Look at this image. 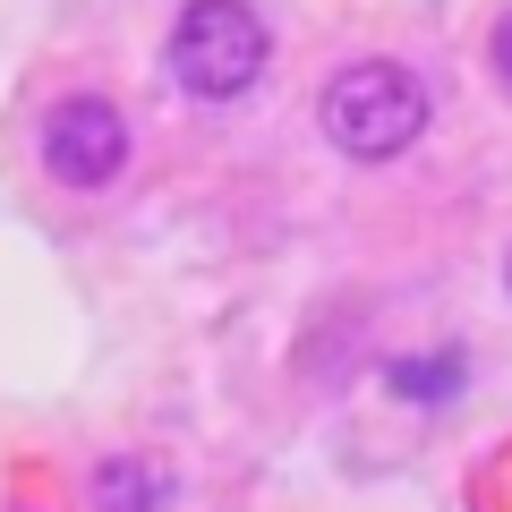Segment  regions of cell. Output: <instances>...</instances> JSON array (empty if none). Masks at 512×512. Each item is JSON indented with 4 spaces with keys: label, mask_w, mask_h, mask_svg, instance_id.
I'll list each match as a JSON object with an SVG mask.
<instances>
[{
    "label": "cell",
    "mask_w": 512,
    "mask_h": 512,
    "mask_svg": "<svg viewBox=\"0 0 512 512\" xmlns=\"http://www.w3.org/2000/svg\"><path fill=\"white\" fill-rule=\"evenodd\" d=\"M94 504L103 512H163V478L146 461H103L94 470Z\"/></svg>",
    "instance_id": "cell-5"
},
{
    "label": "cell",
    "mask_w": 512,
    "mask_h": 512,
    "mask_svg": "<svg viewBox=\"0 0 512 512\" xmlns=\"http://www.w3.org/2000/svg\"><path fill=\"white\" fill-rule=\"evenodd\" d=\"M504 282H512V265H504Z\"/></svg>",
    "instance_id": "cell-7"
},
{
    "label": "cell",
    "mask_w": 512,
    "mask_h": 512,
    "mask_svg": "<svg viewBox=\"0 0 512 512\" xmlns=\"http://www.w3.org/2000/svg\"><path fill=\"white\" fill-rule=\"evenodd\" d=\"M316 120H325L333 154H350V163H393V154H410L427 137L436 111H427V86L402 60H350V69L325 77Z\"/></svg>",
    "instance_id": "cell-1"
},
{
    "label": "cell",
    "mask_w": 512,
    "mask_h": 512,
    "mask_svg": "<svg viewBox=\"0 0 512 512\" xmlns=\"http://www.w3.org/2000/svg\"><path fill=\"white\" fill-rule=\"evenodd\" d=\"M487 60H495V77H504V86H512V9H504V18H495V35H487Z\"/></svg>",
    "instance_id": "cell-6"
},
{
    "label": "cell",
    "mask_w": 512,
    "mask_h": 512,
    "mask_svg": "<svg viewBox=\"0 0 512 512\" xmlns=\"http://www.w3.org/2000/svg\"><path fill=\"white\" fill-rule=\"evenodd\" d=\"M461 376H470L461 350H436V359H393V367H384V384H393L402 402H453Z\"/></svg>",
    "instance_id": "cell-4"
},
{
    "label": "cell",
    "mask_w": 512,
    "mask_h": 512,
    "mask_svg": "<svg viewBox=\"0 0 512 512\" xmlns=\"http://www.w3.org/2000/svg\"><path fill=\"white\" fill-rule=\"evenodd\" d=\"M43 171H52L60 188H77V197L111 188L128 171V120H120V103H103V94H60V103L43 111Z\"/></svg>",
    "instance_id": "cell-3"
},
{
    "label": "cell",
    "mask_w": 512,
    "mask_h": 512,
    "mask_svg": "<svg viewBox=\"0 0 512 512\" xmlns=\"http://www.w3.org/2000/svg\"><path fill=\"white\" fill-rule=\"evenodd\" d=\"M274 60V26L248 0H188L171 18V77L197 103H239Z\"/></svg>",
    "instance_id": "cell-2"
}]
</instances>
